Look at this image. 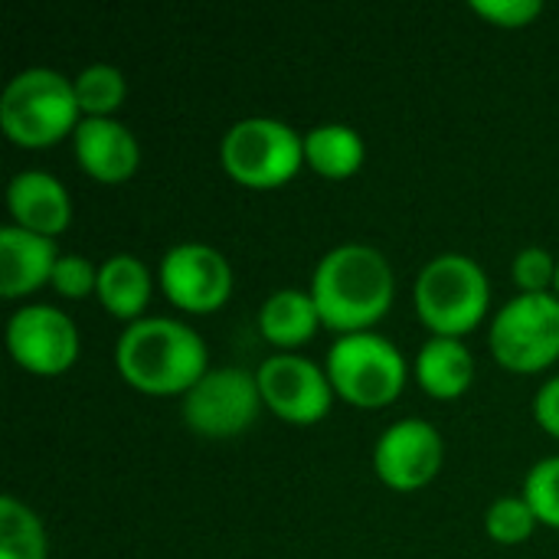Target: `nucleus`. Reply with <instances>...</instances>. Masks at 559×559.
<instances>
[{
	"instance_id": "1",
	"label": "nucleus",
	"mask_w": 559,
	"mask_h": 559,
	"mask_svg": "<svg viewBox=\"0 0 559 559\" xmlns=\"http://www.w3.org/2000/svg\"><path fill=\"white\" fill-rule=\"evenodd\" d=\"M396 278L386 255L367 242L334 246L311 275V298L321 321L341 334L370 331L393 305Z\"/></svg>"
},
{
	"instance_id": "2",
	"label": "nucleus",
	"mask_w": 559,
	"mask_h": 559,
	"mask_svg": "<svg viewBox=\"0 0 559 559\" xmlns=\"http://www.w3.org/2000/svg\"><path fill=\"white\" fill-rule=\"evenodd\" d=\"M115 364L131 386L154 396L187 393L210 370L203 337L177 318L131 321L118 337Z\"/></svg>"
},
{
	"instance_id": "3",
	"label": "nucleus",
	"mask_w": 559,
	"mask_h": 559,
	"mask_svg": "<svg viewBox=\"0 0 559 559\" xmlns=\"http://www.w3.org/2000/svg\"><path fill=\"white\" fill-rule=\"evenodd\" d=\"M79 111L72 79L43 66L16 72L0 95V128L26 147H43L75 131Z\"/></svg>"
},
{
	"instance_id": "4",
	"label": "nucleus",
	"mask_w": 559,
	"mask_h": 559,
	"mask_svg": "<svg viewBox=\"0 0 559 559\" xmlns=\"http://www.w3.org/2000/svg\"><path fill=\"white\" fill-rule=\"evenodd\" d=\"M491 301L485 269L462 252L436 255L423 265L416 278V308L423 324L442 337H459L472 331Z\"/></svg>"
},
{
	"instance_id": "5",
	"label": "nucleus",
	"mask_w": 559,
	"mask_h": 559,
	"mask_svg": "<svg viewBox=\"0 0 559 559\" xmlns=\"http://www.w3.org/2000/svg\"><path fill=\"white\" fill-rule=\"evenodd\" d=\"M219 157L236 183L269 190L298 174L305 164V138L278 118L252 115L223 134Z\"/></svg>"
},
{
	"instance_id": "6",
	"label": "nucleus",
	"mask_w": 559,
	"mask_h": 559,
	"mask_svg": "<svg viewBox=\"0 0 559 559\" xmlns=\"http://www.w3.org/2000/svg\"><path fill=\"white\" fill-rule=\"evenodd\" d=\"M328 377L334 393H341L347 403L386 406L406 383V360L383 334H341L328 350Z\"/></svg>"
},
{
	"instance_id": "7",
	"label": "nucleus",
	"mask_w": 559,
	"mask_h": 559,
	"mask_svg": "<svg viewBox=\"0 0 559 559\" xmlns=\"http://www.w3.org/2000/svg\"><path fill=\"white\" fill-rule=\"evenodd\" d=\"M491 350L501 367L514 373H537L559 357V298L518 295L491 324Z\"/></svg>"
},
{
	"instance_id": "8",
	"label": "nucleus",
	"mask_w": 559,
	"mask_h": 559,
	"mask_svg": "<svg viewBox=\"0 0 559 559\" xmlns=\"http://www.w3.org/2000/svg\"><path fill=\"white\" fill-rule=\"evenodd\" d=\"M262 406L259 377L242 367H213L183 393V423L210 439H226L252 426Z\"/></svg>"
},
{
	"instance_id": "9",
	"label": "nucleus",
	"mask_w": 559,
	"mask_h": 559,
	"mask_svg": "<svg viewBox=\"0 0 559 559\" xmlns=\"http://www.w3.org/2000/svg\"><path fill=\"white\" fill-rule=\"evenodd\" d=\"M7 347L29 373L59 377L79 357V328L52 305H26L7 321Z\"/></svg>"
},
{
	"instance_id": "10",
	"label": "nucleus",
	"mask_w": 559,
	"mask_h": 559,
	"mask_svg": "<svg viewBox=\"0 0 559 559\" xmlns=\"http://www.w3.org/2000/svg\"><path fill=\"white\" fill-rule=\"evenodd\" d=\"M262 403L285 423H318L334 403V383L328 370L301 354H275L259 367Z\"/></svg>"
},
{
	"instance_id": "11",
	"label": "nucleus",
	"mask_w": 559,
	"mask_h": 559,
	"mask_svg": "<svg viewBox=\"0 0 559 559\" xmlns=\"http://www.w3.org/2000/svg\"><path fill=\"white\" fill-rule=\"evenodd\" d=\"M160 288L183 311H213L233 292V269L206 242H177L160 259Z\"/></svg>"
},
{
	"instance_id": "12",
	"label": "nucleus",
	"mask_w": 559,
	"mask_h": 559,
	"mask_svg": "<svg viewBox=\"0 0 559 559\" xmlns=\"http://www.w3.org/2000/svg\"><path fill=\"white\" fill-rule=\"evenodd\" d=\"M445 459L442 436L432 423L426 419H400L393 423L373 449V465L377 475L396 488V491H413L429 485Z\"/></svg>"
},
{
	"instance_id": "13",
	"label": "nucleus",
	"mask_w": 559,
	"mask_h": 559,
	"mask_svg": "<svg viewBox=\"0 0 559 559\" xmlns=\"http://www.w3.org/2000/svg\"><path fill=\"white\" fill-rule=\"evenodd\" d=\"M79 164L102 183H121L138 170L141 147L118 118H82L72 131Z\"/></svg>"
},
{
	"instance_id": "14",
	"label": "nucleus",
	"mask_w": 559,
	"mask_h": 559,
	"mask_svg": "<svg viewBox=\"0 0 559 559\" xmlns=\"http://www.w3.org/2000/svg\"><path fill=\"white\" fill-rule=\"evenodd\" d=\"M59 249L49 236L29 233L16 223L0 229V295L20 298L52 282Z\"/></svg>"
},
{
	"instance_id": "15",
	"label": "nucleus",
	"mask_w": 559,
	"mask_h": 559,
	"mask_svg": "<svg viewBox=\"0 0 559 559\" xmlns=\"http://www.w3.org/2000/svg\"><path fill=\"white\" fill-rule=\"evenodd\" d=\"M7 206L16 226L49 239L62 233L72 219V203L66 187L59 183V177L46 170H20L7 187Z\"/></svg>"
},
{
	"instance_id": "16",
	"label": "nucleus",
	"mask_w": 559,
	"mask_h": 559,
	"mask_svg": "<svg viewBox=\"0 0 559 559\" xmlns=\"http://www.w3.org/2000/svg\"><path fill=\"white\" fill-rule=\"evenodd\" d=\"M416 377L426 393L436 400H455L472 386L475 377V357L459 337H429L416 360Z\"/></svg>"
},
{
	"instance_id": "17",
	"label": "nucleus",
	"mask_w": 559,
	"mask_h": 559,
	"mask_svg": "<svg viewBox=\"0 0 559 559\" xmlns=\"http://www.w3.org/2000/svg\"><path fill=\"white\" fill-rule=\"evenodd\" d=\"M95 295L115 318H124L131 324L141 318V311L151 301V272L138 255L118 252L105 259V265L98 269Z\"/></svg>"
},
{
	"instance_id": "18",
	"label": "nucleus",
	"mask_w": 559,
	"mask_h": 559,
	"mask_svg": "<svg viewBox=\"0 0 559 559\" xmlns=\"http://www.w3.org/2000/svg\"><path fill=\"white\" fill-rule=\"evenodd\" d=\"M321 324V311L305 288H278L265 298L259 311V328L275 347H298L311 341Z\"/></svg>"
},
{
	"instance_id": "19",
	"label": "nucleus",
	"mask_w": 559,
	"mask_h": 559,
	"mask_svg": "<svg viewBox=\"0 0 559 559\" xmlns=\"http://www.w3.org/2000/svg\"><path fill=\"white\" fill-rule=\"evenodd\" d=\"M367 157L360 131L341 121L318 124L305 134V160L324 177H350Z\"/></svg>"
},
{
	"instance_id": "20",
	"label": "nucleus",
	"mask_w": 559,
	"mask_h": 559,
	"mask_svg": "<svg viewBox=\"0 0 559 559\" xmlns=\"http://www.w3.org/2000/svg\"><path fill=\"white\" fill-rule=\"evenodd\" d=\"M0 559H46L39 518L13 495L0 498Z\"/></svg>"
},
{
	"instance_id": "21",
	"label": "nucleus",
	"mask_w": 559,
	"mask_h": 559,
	"mask_svg": "<svg viewBox=\"0 0 559 559\" xmlns=\"http://www.w3.org/2000/svg\"><path fill=\"white\" fill-rule=\"evenodd\" d=\"M75 98L79 108L85 111V118H111V111L124 102L128 82L121 75V69L108 66V62H95L88 69H82L75 79Z\"/></svg>"
},
{
	"instance_id": "22",
	"label": "nucleus",
	"mask_w": 559,
	"mask_h": 559,
	"mask_svg": "<svg viewBox=\"0 0 559 559\" xmlns=\"http://www.w3.org/2000/svg\"><path fill=\"white\" fill-rule=\"evenodd\" d=\"M485 527H488V534H491L495 540H501V544H521V540H527V537L534 534L537 514H534V508L527 504V498L508 495V498H498V501L488 508Z\"/></svg>"
},
{
	"instance_id": "23",
	"label": "nucleus",
	"mask_w": 559,
	"mask_h": 559,
	"mask_svg": "<svg viewBox=\"0 0 559 559\" xmlns=\"http://www.w3.org/2000/svg\"><path fill=\"white\" fill-rule=\"evenodd\" d=\"M524 498L540 524L559 527V455L540 459L524 478Z\"/></svg>"
},
{
	"instance_id": "24",
	"label": "nucleus",
	"mask_w": 559,
	"mask_h": 559,
	"mask_svg": "<svg viewBox=\"0 0 559 559\" xmlns=\"http://www.w3.org/2000/svg\"><path fill=\"white\" fill-rule=\"evenodd\" d=\"M557 265L547 249L540 246H527L514 255V282L521 288V295H544L550 292V285H557Z\"/></svg>"
},
{
	"instance_id": "25",
	"label": "nucleus",
	"mask_w": 559,
	"mask_h": 559,
	"mask_svg": "<svg viewBox=\"0 0 559 559\" xmlns=\"http://www.w3.org/2000/svg\"><path fill=\"white\" fill-rule=\"evenodd\" d=\"M52 285L66 298H85L98 288V269L85 255H59L52 269Z\"/></svg>"
},
{
	"instance_id": "26",
	"label": "nucleus",
	"mask_w": 559,
	"mask_h": 559,
	"mask_svg": "<svg viewBox=\"0 0 559 559\" xmlns=\"http://www.w3.org/2000/svg\"><path fill=\"white\" fill-rule=\"evenodd\" d=\"M472 10L488 16L498 26H527L531 20L540 16L544 3L540 0H475Z\"/></svg>"
},
{
	"instance_id": "27",
	"label": "nucleus",
	"mask_w": 559,
	"mask_h": 559,
	"mask_svg": "<svg viewBox=\"0 0 559 559\" xmlns=\"http://www.w3.org/2000/svg\"><path fill=\"white\" fill-rule=\"evenodd\" d=\"M534 416L547 432L559 436V373L540 386V393L534 400Z\"/></svg>"
},
{
	"instance_id": "28",
	"label": "nucleus",
	"mask_w": 559,
	"mask_h": 559,
	"mask_svg": "<svg viewBox=\"0 0 559 559\" xmlns=\"http://www.w3.org/2000/svg\"><path fill=\"white\" fill-rule=\"evenodd\" d=\"M554 288H557V295H559V265H557V285H554Z\"/></svg>"
}]
</instances>
